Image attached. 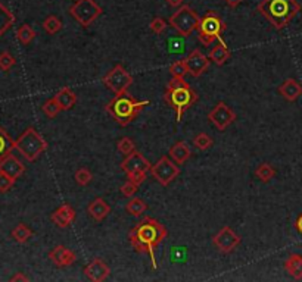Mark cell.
I'll return each instance as SVG.
<instances>
[{"label":"cell","mask_w":302,"mask_h":282,"mask_svg":"<svg viewBox=\"0 0 302 282\" xmlns=\"http://www.w3.org/2000/svg\"><path fill=\"white\" fill-rule=\"evenodd\" d=\"M167 238V229L153 218H143L128 234V240L137 253H148L152 260V268L156 269L155 248Z\"/></svg>","instance_id":"1"},{"label":"cell","mask_w":302,"mask_h":282,"mask_svg":"<svg viewBox=\"0 0 302 282\" xmlns=\"http://www.w3.org/2000/svg\"><path fill=\"white\" fill-rule=\"evenodd\" d=\"M258 12L276 30H283L301 12V4L297 0H262Z\"/></svg>","instance_id":"2"},{"label":"cell","mask_w":302,"mask_h":282,"mask_svg":"<svg viewBox=\"0 0 302 282\" xmlns=\"http://www.w3.org/2000/svg\"><path fill=\"white\" fill-rule=\"evenodd\" d=\"M164 100L176 111L177 122H180L184 111H187L198 100V96L183 77H173L167 84Z\"/></svg>","instance_id":"3"},{"label":"cell","mask_w":302,"mask_h":282,"mask_svg":"<svg viewBox=\"0 0 302 282\" xmlns=\"http://www.w3.org/2000/svg\"><path fill=\"white\" fill-rule=\"evenodd\" d=\"M148 105H149L148 100L137 102L131 96L124 93V94H120V96H115L105 106V111L114 118L115 122H118L120 125L125 126V125L131 123L136 119V116L142 112Z\"/></svg>","instance_id":"4"},{"label":"cell","mask_w":302,"mask_h":282,"mask_svg":"<svg viewBox=\"0 0 302 282\" xmlns=\"http://www.w3.org/2000/svg\"><path fill=\"white\" fill-rule=\"evenodd\" d=\"M48 143L46 140L33 128H27L15 141V149L28 161V162H34L43 152L48 150Z\"/></svg>","instance_id":"5"},{"label":"cell","mask_w":302,"mask_h":282,"mask_svg":"<svg viewBox=\"0 0 302 282\" xmlns=\"http://www.w3.org/2000/svg\"><path fill=\"white\" fill-rule=\"evenodd\" d=\"M226 30V24L215 10H208L199 22L198 27V40L203 46H209L214 40L223 41L221 33Z\"/></svg>","instance_id":"6"},{"label":"cell","mask_w":302,"mask_h":282,"mask_svg":"<svg viewBox=\"0 0 302 282\" xmlns=\"http://www.w3.org/2000/svg\"><path fill=\"white\" fill-rule=\"evenodd\" d=\"M168 22L181 37H190L195 31H198L201 18L190 6L183 4L176 10V13L170 16Z\"/></svg>","instance_id":"7"},{"label":"cell","mask_w":302,"mask_h":282,"mask_svg":"<svg viewBox=\"0 0 302 282\" xmlns=\"http://www.w3.org/2000/svg\"><path fill=\"white\" fill-rule=\"evenodd\" d=\"M69 13L81 27L87 28L102 15V7L95 0H77L71 6Z\"/></svg>","instance_id":"8"},{"label":"cell","mask_w":302,"mask_h":282,"mask_svg":"<svg viewBox=\"0 0 302 282\" xmlns=\"http://www.w3.org/2000/svg\"><path fill=\"white\" fill-rule=\"evenodd\" d=\"M133 77L124 69L122 65H117L114 66L103 78L102 82L105 84V87H108L115 96H120L127 93V90L130 88V85L133 84Z\"/></svg>","instance_id":"9"},{"label":"cell","mask_w":302,"mask_h":282,"mask_svg":"<svg viewBox=\"0 0 302 282\" xmlns=\"http://www.w3.org/2000/svg\"><path fill=\"white\" fill-rule=\"evenodd\" d=\"M149 172L161 185L167 187V185H170V182H173L180 175V168L168 156H162L155 165H152Z\"/></svg>","instance_id":"10"},{"label":"cell","mask_w":302,"mask_h":282,"mask_svg":"<svg viewBox=\"0 0 302 282\" xmlns=\"http://www.w3.org/2000/svg\"><path fill=\"white\" fill-rule=\"evenodd\" d=\"M212 244L218 251L230 253L241 244V237L230 226L226 225L212 237Z\"/></svg>","instance_id":"11"},{"label":"cell","mask_w":302,"mask_h":282,"mask_svg":"<svg viewBox=\"0 0 302 282\" xmlns=\"http://www.w3.org/2000/svg\"><path fill=\"white\" fill-rule=\"evenodd\" d=\"M208 119L217 126V129L226 131L236 121V113L233 112L224 102H220L211 112L208 113Z\"/></svg>","instance_id":"12"},{"label":"cell","mask_w":302,"mask_h":282,"mask_svg":"<svg viewBox=\"0 0 302 282\" xmlns=\"http://www.w3.org/2000/svg\"><path fill=\"white\" fill-rule=\"evenodd\" d=\"M186 68H187V74L198 78L201 77L209 66V57H206L201 50L195 49L189 56L184 59Z\"/></svg>","instance_id":"13"},{"label":"cell","mask_w":302,"mask_h":282,"mask_svg":"<svg viewBox=\"0 0 302 282\" xmlns=\"http://www.w3.org/2000/svg\"><path fill=\"white\" fill-rule=\"evenodd\" d=\"M84 275L90 281L102 282L111 275V269L102 259H93V262H90L84 268Z\"/></svg>","instance_id":"14"},{"label":"cell","mask_w":302,"mask_h":282,"mask_svg":"<svg viewBox=\"0 0 302 282\" xmlns=\"http://www.w3.org/2000/svg\"><path fill=\"white\" fill-rule=\"evenodd\" d=\"M152 168V165L149 163V161L140 153V152H133L131 155L125 156V159L121 162V169L125 173L134 172V170H146L149 172Z\"/></svg>","instance_id":"15"},{"label":"cell","mask_w":302,"mask_h":282,"mask_svg":"<svg viewBox=\"0 0 302 282\" xmlns=\"http://www.w3.org/2000/svg\"><path fill=\"white\" fill-rule=\"evenodd\" d=\"M49 259L53 262V265H56L58 268H66L69 265H72L77 260V254L66 248L65 245H56L50 253H49Z\"/></svg>","instance_id":"16"},{"label":"cell","mask_w":302,"mask_h":282,"mask_svg":"<svg viewBox=\"0 0 302 282\" xmlns=\"http://www.w3.org/2000/svg\"><path fill=\"white\" fill-rule=\"evenodd\" d=\"M75 216H77L75 209H74L71 204L65 203V204L60 206L59 209H56V210L52 213L50 219H52V222H53L55 225L59 226V228H68V226L75 221Z\"/></svg>","instance_id":"17"},{"label":"cell","mask_w":302,"mask_h":282,"mask_svg":"<svg viewBox=\"0 0 302 282\" xmlns=\"http://www.w3.org/2000/svg\"><path fill=\"white\" fill-rule=\"evenodd\" d=\"M0 172L6 173L7 176H10L12 179H18L24 172H25V166L19 162L18 158H15L12 153L7 155L1 162H0Z\"/></svg>","instance_id":"18"},{"label":"cell","mask_w":302,"mask_h":282,"mask_svg":"<svg viewBox=\"0 0 302 282\" xmlns=\"http://www.w3.org/2000/svg\"><path fill=\"white\" fill-rule=\"evenodd\" d=\"M279 94L286 99L288 102H297L302 96V85L294 78H288L280 87H279Z\"/></svg>","instance_id":"19"},{"label":"cell","mask_w":302,"mask_h":282,"mask_svg":"<svg viewBox=\"0 0 302 282\" xmlns=\"http://www.w3.org/2000/svg\"><path fill=\"white\" fill-rule=\"evenodd\" d=\"M87 213L96 221V222H101L103 221L109 213H111V206L101 197L95 199L89 206H87Z\"/></svg>","instance_id":"20"},{"label":"cell","mask_w":302,"mask_h":282,"mask_svg":"<svg viewBox=\"0 0 302 282\" xmlns=\"http://www.w3.org/2000/svg\"><path fill=\"white\" fill-rule=\"evenodd\" d=\"M168 155L177 165H183L189 161V158L192 156V152H190V147L184 141H179L170 149Z\"/></svg>","instance_id":"21"},{"label":"cell","mask_w":302,"mask_h":282,"mask_svg":"<svg viewBox=\"0 0 302 282\" xmlns=\"http://www.w3.org/2000/svg\"><path fill=\"white\" fill-rule=\"evenodd\" d=\"M53 97H55V100L59 103L62 111H69V109L74 108V105L77 103V96H75V93H74L71 88H68V87H63Z\"/></svg>","instance_id":"22"},{"label":"cell","mask_w":302,"mask_h":282,"mask_svg":"<svg viewBox=\"0 0 302 282\" xmlns=\"http://www.w3.org/2000/svg\"><path fill=\"white\" fill-rule=\"evenodd\" d=\"M286 272L294 280H302V256L301 254H291L285 262Z\"/></svg>","instance_id":"23"},{"label":"cell","mask_w":302,"mask_h":282,"mask_svg":"<svg viewBox=\"0 0 302 282\" xmlns=\"http://www.w3.org/2000/svg\"><path fill=\"white\" fill-rule=\"evenodd\" d=\"M230 56H232V53H230L229 47L226 46V43H224V41H218V44L209 52V56L208 57H209L214 63L223 65V63H226V62L230 59Z\"/></svg>","instance_id":"24"},{"label":"cell","mask_w":302,"mask_h":282,"mask_svg":"<svg viewBox=\"0 0 302 282\" xmlns=\"http://www.w3.org/2000/svg\"><path fill=\"white\" fill-rule=\"evenodd\" d=\"M15 149V141L10 138V135L0 126V162L12 153Z\"/></svg>","instance_id":"25"},{"label":"cell","mask_w":302,"mask_h":282,"mask_svg":"<svg viewBox=\"0 0 302 282\" xmlns=\"http://www.w3.org/2000/svg\"><path fill=\"white\" fill-rule=\"evenodd\" d=\"M13 22H15L13 13L0 1V37L13 25Z\"/></svg>","instance_id":"26"},{"label":"cell","mask_w":302,"mask_h":282,"mask_svg":"<svg viewBox=\"0 0 302 282\" xmlns=\"http://www.w3.org/2000/svg\"><path fill=\"white\" fill-rule=\"evenodd\" d=\"M125 210L131 215V216H142L146 210H148V204L143 199H139V197H133L127 206H125Z\"/></svg>","instance_id":"27"},{"label":"cell","mask_w":302,"mask_h":282,"mask_svg":"<svg viewBox=\"0 0 302 282\" xmlns=\"http://www.w3.org/2000/svg\"><path fill=\"white\" fill-rule=\"evenodd\" d=\"M31 237H33V231L25 225V224L16 225L13 228V231H12V238H13L16 242H19V244L27 242Z\"/></svg>","instance_id":"28"},{"label":"cell","mask_w":302,"mask_h":282,"mask_svg":"<svg viewBox=\"0 0 302 282\" xmlns=\"http://www.w3.org/2000/svg\"><path fill=\"white\" fill-rule=\"evenodd\" d=\"M274 175H276V169L270 163H261L255 170V176L262 182H270L274 178Z\"/></svg>","instance_id":"29"},{"label":"cell","mask_w":302,"mask_h":282,"mask_svg":"<svg viewBox=\"0 0 302 282\" xmlns=\"http://www.w3.org/2000/svg\"><path fill=\"white\" fill-rule=\"evenodd\" d=\"M16 37H18V40H19L22 44H28V43H31V41L34 40L36 31H34L28 24H22V25L18 28V31H16Z\"/></svg>","instance_id":"30"},{"label":"cell","mask_w":302,"mask_h":282,"mask_svg":"<svg viewBox=\"0 0 302 282\" xmlns=\"http://www.w3.org/2000/svg\"><path fill=\"white\" fill-rule=\"evenodd\" d=\"M43 28L48 34H56L62 30V21L55 15H49L45 21H43Z\"/></svg>","instance_id":"31"},{"label":"cell","mask_w":302,"mask_h":282,"mask_svg":"<svg viewBox=\"0 0 302 282\" xmlns=\"http://www.w3.org/2000/svg\"><path fill=\"white\" fill-rule=\"evenodd\" d=\"M212 143H214L212 138L208 134H205V132H201V134H198L193 138V146L196 149H199V150H208L212 146Z\"/></svg>","instance_id":"32"},{"label":"cell","mask_w":302,"mask_h":282,"mask_svg":"<svg viewBox=\"0 0 302 282\" xmlns=\"http://www.w3.org/2000/svg\"><path fill=\"white\" fill-rule=\"evenodd\" d=\"M74 178H75V182H77L78 185L86 187V185L90 184V181L93 179V175H92V172L87 169V168H80V169H77Z\"/></svg>","instance_id":"33"},{"label":"cell","mask_w":302,"mask_h":282,"mask_svg":"<svg viewBox=\"0 0 302 282\" xmlns=\"http://www.w3.org/2000/svg\"><path fill=\"white\" fill-rule=\"evenodd\" d=\"M117 149H118V152H121L122 155L128 156V155H131L133 152H136V144L133 143L131 138L122 137L120 141H118V144H117Z\"/></svg>","instance_id":"34"},{"label":"cell","mask_w":302,"mask_h":282,"mask_svg":"<svg viewBox=\"0 0 302 282\" xmlns=\"http://www.w3.org/2000/svg\"><path fill=\"white\" fill-rule=\"evenodd\" d=\"M43 112L49 118H55V116H58V113L62 112V109H60L59 103L55 100V97H52V99L46 100V103L43 105Z\"/></svg>","instance_id":"35"},{"label":"cell","mask_w":302,"mask_h":282,"mask_svg":"<svg viewBox=\"0 0 302 282\" xmlns=\"http://www.w3.org/2000/svg\"><path fill=\"white\" fill-rule=\"evenodd\" d=\"M168 71H170V74H171L173 77H184V75L187 74V68H186L184 59L171 63L170 68H168Z\"/></svg>","instance_id":"36"},{"label":"cell","mask_w":302,"mask_h":282,"mask_svg":"<svg viewBox=\"0 0 302 282\" xmlns=\"http://www.w3.org/2000/svg\"><path fill=\"white\" fill-rule=\"evenodd\" d=\"M15 57L12 56L9 52H1L0 53V69L1 71H9L13 65H15Z\"/></svg>","instance_id":"37"},{"label":"cell","mask_w":302,"mask_h":282,"mask_svg":"<svg viewBox=\"0 0 302 282\" xmlns=\"http://www.w3.org/2000/svg\"><path fill=\"white\" fill-rule=\"evenodd\" d=\"M149 28H151V31H153L155 34H161V33L165 31V28H167V22H165V19L156 16V18H153V19L151 21Z\"/></svg>","instance_id":"38"},{"label":"cell","mask_w":302,"mask_h":282,"mask_svg":"<svg viewBox=\"0 0 302 282\" xmlns=\"http://www.w3.org/2000/svg\"><path fill=\"white\" fill-rule=\"evenodd\" d=\"M120 190H121V193H122V196H125V197H133V196L137 193L139 185H137V184H134L133 181L127 179V182H124V184L121 185Z\"/></svg>","instance_id":"39"},{"label":"cell","mask_w":302,"mask_h":282,"mask_svg":"<svg viewBox=\"0 0 302 282\" xmlns=\"http://www.w3.org/2000/svg\"><path fill=\"white\" fill-rule=\"evenodd\" d=\"M127 178H128L130 181H133L134 184L140 185V184H143V182L146 181L148 172H146V170H134V172L127 173Z\"/></svg>","instance_id":"40"},{"label":"cell","mask_w":302,"mask_h":282,"mask_svg":"<svg viewBox=\"0 0 302 282\" xmlns=\"http://www.w3.org/2000/svg\"><path fill=\"white\" fill-rule=\"evenodd\" d=\"M15 179H12L10 176H7L6 173L0 172V193H6L7 190H10V187L13 185Z\"/></svg>","instance_id":"41"},{"label":"cell","mask_w":302,"mask_h":282,"mask_svg":"<svg viewBox=\"0 0 302 282\" xmlns=\"http://www.w3.org/2000/svg\"><path fill=\"white\" fill-rule=\"evenodd\" d=\"M224 1L227 3V6H229V7L235 9V7H238V6L241 4L243 0H224Z\"/></svg>","instance_id":"42"},{"label":"cell","mask_w":302,"mask_h":282,"mask_svg":"<svg viewBox=\"0 0 302 282\" xmlns=\"http://www.w3.org/2000/svg\"><path fill=\"white\" fill-rule=\"evenodd\" d=\"M171 7H180L183 6V0H165Z\"/></svg>","instance_id":"43"},{"label":"cell","mask_w":302,"mask_h":282,"mask_svg":"<svg viewBox=\"0 0 302 282\" xmlns=\"http://www.w3.org/2000/svg\"><path fill=\"white\" fill-rule=\"evenodd\" d=\"M295 228H297V231L300 232L302 235V213L297 218V222H295Z\"/></svg>","instance_id":"44"},{"label":"cell","mask_w":302,"mask_h":282,"mask_svg":"<svg viewBox=\"0 0 302 282\" xmlns=\"http://www.w3.org/2000/svg\"><path fill=\"white\" fill-rule=\"evenodd\" d=\"M12 281H28V278H27V277H24L22 274H16V275L12 278Z\"/></svg>","instance_id":"45"}]
</instances>
